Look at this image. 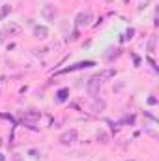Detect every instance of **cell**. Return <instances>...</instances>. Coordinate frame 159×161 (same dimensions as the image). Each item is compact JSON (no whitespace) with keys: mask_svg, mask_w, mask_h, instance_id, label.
<instances>
[{"mask_svg":"<svg viewBox=\"0 0 159 161\" xmlns=\"http://www.w3.org/2000/svg\"><path fill=\"white\" fill-rule=\"evenodd\" d=\"M86 90H88L90 96H97L99 90H101V79H99V77H92V79H88V82H86Z\"/></svg>","mask_w":159,"mask_h":161,"instance_id":"cell-1","label":"cell"},{"mask_svg":"<svg viewBox=\"0 0 159 161\" xmlns=\"http://www.w3.org/2000/svg\"><path fill=\"white\" fill-rule=\"evenodd\" d=\"M90 23H92V13H90V11H80L79 15H77V19H75V25H77V28L90 26Z\"/></svg>","mask_w":159,"mask_h":161,"instance_id":"cell-2","label":"cell"},{"mask_svg":"<svg viewBox=\"0 0 159 161\" xmlns=\"http://www.w3.org/2000/svg\"><path fill=\"white\" fill-rule=\"evenodd\" d=\"M41 15H43V19H47V21H54L56 15H58V9H56L52 4H45L43 9H41Z\"/></svg>","mask_w":159,"mask_h":161,"instance_id":"cell-3","label":"cell"},{"mask_svg":"<svg viewBox=\"0 0 159 161\" xmlns=\"http://www.w3.org/2000/svg\"><path fill=\"white\" fill-rule=\"evenodd\" d=\"M21 32H23V28H21L19 25H15V23H9V25H8V26H6V28L0 32V34H2L0 38H4L6 34H9V36H19Z\"/></svg>","mask_w":159,"mask_h":161,"instance_id":"cell-4","label":"cell"},{"mask_svg":"<svg viewBox=\"0 0 159 161\" xmlns=\"http://www.w3.org/2000/svg\"><path fill=\"white\" fill-rule=\"evenodd\" d=\"M75 141H77V131L75 129H69V131L62 133V137H60V142L62 144H73Z\"/></svg>","mask_w":159,"mask_h":161,"instance_id":"cell-5","label":"cell"},{"mask_svg":"<svg viewBox=\"0 0 159 161\" xmlns=\"http://www.w3.org/2000/svg\"><path fill=\"white\" fill-rule=\"evenodd\" d=\"M34 38L36 40H45L47 36H49V30H47V26H41V25H38V26H34Z\"/></svg>","mask_w":159,"mask_h":161,"instance_id":"cell-6","label":"cell"},{"mask_svg":"<svg viewBox=\"0 0 159 161\" xmlns=\"http://www.w3.org/2000/svg\"><path fill=\"white\" fill-rule=\"evenodd\" d=\"M40 113L38 111H34V109H28V111H25V118H28V120H40Z\"/></svg>","mask_w":159,"mask_h":161,"instance_id":"cell-7","label":"cell"},{"mask_svg":"<svg viewBox=\"0 0 159 161\" xmlns=\"http://www.w3.org/2000/svg\"><path fill=\"white\" fill-rule=\"evenodd\" d=\"M68 94H69V90H68V88H62V90H58V94H56V99L62 103V101H66V99H68Z\"/></svg>","mask_w":159,"mask_h":161,"instance_id":"cell-8","label":"cell"},{"mask_svg":"<svg viewBox=\"0 0 159 161\" xmlns=\"http://www.w3.org/2000/svg\"><path fill=\"white\" fill-rule=\"evenodd\" d=\"M9 11H11V6H2V8H0V21H2L4 17H8Z\"/></svg>","mask_w":159,"mask_h":161,"instance_id":"cell-9","label":"cell"},{"mask_svg":"<svg viewBox=\"0 0 159 161\" xmlns=\"http://www.w3.org/2000/svg\"><path fill=\"white\" fill-rule=\"evenodd\" d=\"M114 73H116V71H112V69H107V71H103V73H99L97 77H99V79L103 80V79H109V77H114Z\"/></svg>","mask_w":159,"mask_h":161,"instance_id":"cell-10","label":"cell"},{"mask_svg":"<svg viewBox=\"0 0 159 161\" xmlns=\"http://www.w3.org/2000/svg\"><path fill=\"white\" fill-rule=\"evenodd\" d=\"M97 141L105 144V142H109V135H107L105 131H99V133H97Z\"/></svg>","mask_w":159,"mask_h":161,"instance_id":"cell-11","label":"cell"},{"mask_svg":"<svg viewBox=\"0 0 159 161\" xmlns=\"http://www.w3.org/2000/svg\"><path fill=\"white\" fill-rule=\"evenodd\" d=\"M131 38H133V30H127L125 32V40H131Z\"/></svg>","mask_w":159,"mask_h":161,"instance_id":"cell-12","label":"cell"},{"mask_svg":"<svg viewBox=\"0 0 159 161\" xmlns=\"http://www.w3.org/2000/svg\"><path fill=\"white\" fill-rule=\"evenodd\" d=\"M109 2H112V0H109Z\"/></svg>","mask_w":159,"mask_h":161,"instance_id":"cell-13","label":"cell"}]
</instances>
